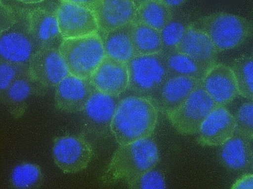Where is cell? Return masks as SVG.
<instances>
[{"label": "cell", "instance_id": "cell-1", "mask_svg": "<svg viewBox=\"0 0 253 189\" xmlns=\"http://www.w3.org/2000/svg\"><path fill=\"white\" fill-rule=\"evenodd\" d=\"M158 110L151 98L128 96L118 105L111 129L119 145L152 136L157 126Z\"/></svg>", "mask_w": 253, "mask_h": 189}, {"label": "cell", "instance_id": "cell-2", "mask_svg": "<svg viewBox=\"0 0 253 189\" xmlns=\"http://www.w3.org/2000/svg\"><path fill=\"white\" fill-rule=\"evenodd\" d=\"M160 160L158 145L150 136L121 144L112 155L101 177L105 185L125 182L156 167Z\"/></svg>", "mask_w": 253, "mask_h": 189}, {"label": "cell", "instance_id": "cell-3", "mask_svg": "<svg viewBox=\"0 0 253 189\" xmlns=\"http://www.w3.org/2000/svg\"><path fill=\"white\" fill-rule=\"evenodd\" d=\"M209 36L218 53L242 45L253 36V20L231 13H213L191 23Z\"/></svg>", "mask_w": 253, "mask_h": 189}, {"label": "cell", "instance_id": "cell-4", "mask_svg": "<svg viewBox=\"0 0 253 189\" xmlns=\"http://www.w3.org/2000/svg\"><path fill=\"white\" fill-rule=\"evenodd\" d=\"M59 50L70 74L83 78H90L106 57L99 33L63 39Z\"/></svg>", "mask_w": 253, "mask_h": 189}, {"label": "cell", "instance_id": "cell-5", "mask_svg": "<svg viewBox=\"0 0 253 189\" xmlns=\"http://www.w3.org/2000/svg\"><path fill=\"white\" fill-rule=\"evenodd\" d=\"M127 67L128 89L140 96H152L169 75L163 52L133 57L127 62Z\"/></svg>", "mask_w": 253, "mask_h": 189}, {"label": "cell", "instance_id": "cell-6", "mask_svg": "<svg viewBox=\"0 0 253 189\" xmlns=\"http://www.w3.org/2000/svg\"><path fill=\"white\" fill-rule=\"evenodd\" d=\"M217 106L200 84L179 107L165 116L178 133L192 136L198 134L204 120Z\"/></svg>", "mask_w": 253, "mask_h": 189}, {"label": "cell", "instance_id": "cell-7", "mask_svg": "<svg viewBox=\"0 0 253 189\" xmlns=\"http://www.w3.org/2000/svg\"><path fill=\"white\" fill-rule=\"evenodd\" d=\"M54 162L64 174H77L88 167L94 150L84 134L55 137L52 144Z\"/></svg>", "mask_w": 253, "mask_h": 189}, {"label": "cell", "instance_id": "cell-8", "mask_svg": "<svg viewBox=\"0 0 253 189\" xmlns=\"http://www.w3.org/2000/svg\"><path fill=\"white\" fill-rule=\"evenodd\" d=\"M120 100V96L96 90L82 111L85 133L97 138L112 133L111 126Z\"/></svg>", "mask_w": 253, "mask_h": 189}, {"label": "cell", "instance_id": "cell-9", "mask_svg": "<svg viewBox=\"0 0 253 189\" xmlns=\"http://www.w3.org/2000/svg\"><path fill=\"white\" fill-rule=\"evenodd\" d=\"M40 48L30 33L27 19L24 28L17 22L7 31L1 32V60L13 64L28 65L32 57Z\"/></svg>", "mask_w": 253, "mask_h": 189}, {"label": "cell", "instance_id": "cell-10", "mask_svg": "<svg viewBox=\"0 0 253 189\" xmlns=\"http://www.w3.org/2000/svg\"><path fill=\"white\" fill-rule=\"evenodd\" d=\"M28 66L32 78L45 89L56 87L70 74L59 48L55 47L40 48L32 57Z\"/></svg>", "mask_w": 253, "mask_h": 189}, {"label": "cell", "instance_id": "cell-11", "mask_svg": "<svg viewBox=\"0 0 253 189\" xmlns=\"http://www.w3.org/2000/svg\"><path fill=\"white\" fill-rule=\"evenodd\" d=\"M55 14L63 39L77 38L99 32L95 13L91 9L60 2Z\"/></svg>", "mask_w": 253, "mask_h": 189}, {"label": "cell", "instance_id": "cell-12", "mask_svg": "<svg viewBox=\"0 0 253 189\" xmlns=\"http://www.w3.org/2000/svg\"><path fill=\"white\" fill-rule=\"evenodd\" d=\"M55 106L59 111L76 113L82 112L97 89L90 78L67 75L55 88Z\"/></svg>", "mask_w": 253, "mask_h": 189}, {"label": "cell", "instance_id": "cell-13", "mask_svg": "<svg viewBox=\"0 0 253 189\" xmlns=\"http://www.w3.org/2000/svg\"><path fill=\"white\" fill-rule=\"evenodd\" d=\"M200 84V79L192 77L169 76L150 98L166 115L179 107Z\"/></svg>", "mask_w": 253, "mask_h": 189}, {"label": "cell", "instance_id": "cell-14", "mask_svg": "<svg viewBox=\"0 0 253 189\" xmlns=\"http://www.w3.org/2000/svg\"><path fill=\"white\" fill-rule=\"evenodd\" d=\"M201 85L218 106H227L239 95L233 71L222 63L216 62L206 71Z\"/></svg>", "mask_w": 253, "mask_h": 189}, {"label": "cell", "instance_id": "cell-15", "mask_svg": "<svg viewBox=\"0 0 253 189\" xmlns=\"http://www.w3.org/2000/svg\"><path fill=\"white\" fill-rule=\"evenodd\" d=\"M90 80L97 91L120 96L128 89L127 63L105 57Z\"/></svg>", "mask_w": 253, "mask_h": 189}, {"label": "cell", "instance_id": "cell-16", "mask_svg": "<svg viewBox=\"0 0 253 189\" xmlns=\"http://www.w3.org/2000/svg\"><path fill=\"white\" fill-rule=\"evenodd\" d=\"M236 122L225 106H218L210 113L198 133V143L203 146H220L233 136Z\"/></svg>", "mask_w": 253, "mask_h": 189}, {"label": "cell", "instance_id": "cell-17", "mask_svg": "<svg viewBox=\"0 0 253 189\" xmlns=\"http://www.w3.org/2000/svg\"><path fill=\"white\" fill-rule=\"evenodd\" d=\"M45 88L32 78L28 73L17 78L2 93H0L1 102L12 117L20 119L25 114L28 100L34 94H40Z\"/></svg>", "mask_w": 253, "mask_h": 189}, {"label": "cell", "instance_id": "cell-18", "mask_svg": "<svg viewBox=\"0 0 253 189\" xmlns=\"http://www.w3.org/2000/svg\"><path fill=\"white\" fill-rule=\"evenodd\" d=\"M30 33L38 45L42 47L59 48L63 38L60 33L55 12L35 9L26 14Z\"/></svg>", "mask_w": 253, "mask_h": 189}, {"label": "cell", "instance_id": "cell-19", "mask_svg": "<svg viewBox=\"0 0 253 189\" xmlns=\"http://www.w3.org/2000/svg\"><path fill=\"white\" fill-rule=\"evenodd\" d=\"M175 51L190 57L205 71L216 63L219 54L209 36L191 24Z\"/></svg>", "mask_w": 253, "mask_h": 189}, {"label": "cell", "instance_id": "cell-20", "mask_svg": "<svg viewBox=\"0 0 253 189\" xmlns=\"http://www.w3.org/2000/svg\"><path fill=\"white\" fill-rule=\"evenodd\" d=\"M136 11L131 0H100L94 9L101 33L132 23Z\"/></svg>", "mask_w": 253, "mask_h": 189}, {"label": "cell", "instance_id": "cell-21", "mask_svg": "<svg viewBox=\"0 0 253 189\" xmlns=\"http://www.w3.org/2000/svg\"><path fill=\"white\" fill-rule=\"evenodd\" d=\"M220 161L228 169L243 171L253 164V153L250 139L235 132L229 140L220 145Z\"/></svg>", "mask_w": 253, "mask_h": 189}, {"label": "cell", "instance_id": "cell-22", "mask_svg": "<svg viewBox=\"0 0 253 189\" xmlns=\"http://www.w3.org/2000/svg\"><path fill=\"white\" fill-rule=\"evenodd\" d=\"M132 27L129 23L101 35L105 56L127 63L135 56L132 42Z\"/></svg>", "mask_w": 253, "mask_h": 189}, {"label": "cell", "instance_id": "cell-23", "mask_svg": "<svg viewBox=\"0 0 253 189\" xmlns=\"http://www.w3.org/2000/svg\"><path fill=\"white\" fill-rule=\"evenodd\" d=\"M172 17V9L162 0H155L143 4L136 9L132 23L146 24L161 31Z\"/></svg>", "mask_w": 253, "mask_h": 189}, {"label": "cell", "instance_id": "cell-24", "mask_svg": "<svg viewBox=\"0 0 253 189\" xmlns=\"http://www.w3.org/2000/svg\"><path fill=\"white\" fill-rule=\"evenodd\" d=\"M132 42L135 56L154 55L163 51L161 32L146 24H133Z\"/></svg>", "mask_w": 253, "mask_h": 189}, {"label": "cell", "instance_id": "cell-25", "mask_svg": "<svg viewBox=\"0 0 253 189\" xmlns=\"http://www.w3.org/2000/svg\"><path fill=\"white\" fill-rule=\"evenodd\" d=\"M44 182L42 168L39 165L23 162L13 167L9 178L10 186L13 189H36Z\"/></svg>", "mask_w": 253, "mask_h": 189}, {"label": "cell", "instance_id": "cell-26", "mask_svg": "<svg viewBox=\"0 0 253 189\" xmlns=\"http://www.w3.org/2000/svg\"><path fill=\"white\" fill-rule=\"evenodd\" d=\"M164 54L166 57L169 76L181 75L202 80L207 71L203 69L190 57L180 53L177 51Z\"/></svg>", "mask_w": 253, "mask_h": 189}, {"label": "cell", "instance_id": "cell-27", "mask_svg": "<svg viewBox=\"0 0 253 189\" xmlns=\"http://www.w3.org/2000/svg\"><path fill=\"white\" fill-rule=\"evenodd\" d=\"M239 94L253 101V55H242L231 63Z\"/></svg>", "mask_w": 253, "mask_h": 189}, {"label": "cell", "instance_id": "cell-28", "mask_svg": "<svg viewBox=\"0 0 253 189\" xmlns=\"http://www.w3.org/2000/svg\"><path fill=\"white\" fill-rule=\"evenodd\" d=\"M190 24L179 17L175 18L173 15L172 19L160 31L163 44V53L176 50L177 46L183 38L185 31Z\"/></svg>", "mask_w": 253, "mask_h": 189}, {"label": "cell", "instance_id": "cell-29", "mask_svg": "<svg viewBox=\"0 0 253 189\" xmlns=\"http://www.w3.org/2000/svg\"><path fill=\"white\" fill-rule=\"evenodd\" d=\"M126 184L130 189H163L167 187L163 173L155 169V167L132 178Z\"/></svg>", "mask_w": 253, "mask_h": 189}, {"label": "cell", "instance_id": "cell-30", "mask_svg": "<svg viewBox=\"0 0 253 189\" xmlns=\"http://www.w3.org/2000/svg\"><path fill=\"white\" fill-rule=\"evenodd\" d=\"M235 132L253 140V101L245 103L235 115Z\"/></svg>", "mask_w": 253, "mask_h": 189}, {"label": "cell", "instance_id": "cell-31", "mask_svg": "<svg viewBox=\"0 0 253 189\" xmlns=\"http://www.w3.org/2000/svg\"><path fill=\"white\" fill-rule=\"evenodd\" d=\"M29 72V66L13 64L1 60L0 63V93L5 91L17 78Z\"/></svg>", "mask_w": 253, "mask_h": 189}, {"label": "cell", "instance_id": "cell-32", "mask_svg": "<svg viewBox=\"0 0 253 189\" xmlns=\"http://www.w3.org/2000/svg\"><path fill=\"white\" fill-rule=\"evenodd\" d=\"M17 23V17L11 8L1 3V32L7 31Z\"/></svg>", "mask_w": 253, "mask_h": 189}, {"label": "cell", "instance_id": "cell-33", "mask_svg": "<svg viewBox=\"0 0 253 189\" xmlns=\"http://www.w3.org/2000/svg\"><path fill=\"white\" fill-rule=\"evenodd\" d=\"M233 189H253V174L245 175L239 178L231 186Z\"/></svg>", "mask_w": 253, "mask_h": 189}, {"label": "cell", "instance_id": "cell-34", "mask_svg": "<svg viewBox=\"0 0 253 189\" xmlns=\"http://www.w3.org/2000/svg\"><path fill=\"white\" fill-rule=\"evenodd\" d=\"M100 0H59V2H68V3L75 4L77 6H83V7L87 8L94 11L96 6L99 2Z\"/></svg>", "mask_w": 253, "mask_h": 189}, {"label": "cell", "instance_id": "cell-35", "mask_svg": "<svg viewBox=\"0 0 253 189\" xmlns=\"http://www.w3.org/2000/svg\"><path fill=\"white\" fill-rule=\"evenodd\" d=\"M162 1L171 9L182 6L184 2H186V0H162Z\"/></svg>", "mask_w": 253, "mask_h": 189}, {"label": "cell", "instance_id": "cell-36", "mask_svg": "<svg viewBox=\"0 0 253 189\" xmlns=\"http://www.w3.org/2000/svg\"><path fill=\"white\" fill-rule=\"evenodd\" d=\"M131 1L133 2L134 5H135L136 9H137V8H139V6H142L143 4L151 2V1H155V0H131Z\"/></svg>", "mask_w": 253, "mask_h": 189}, {"label": "cell", "instance_id": "cell-37", "mask_svg": "<svg viewBox=\"0 0 253 189\" xmlns=\"http://www.w3.org/2000/svg\"><path fill=\"white\" fill-rule=\"evenodd\" d=\"M18 1L23 2V3L34 4L39 3V2H43V1H44V0H18Z\"/></svg>", "mask_w": 253, "mask_h": 189}]
</instances>
